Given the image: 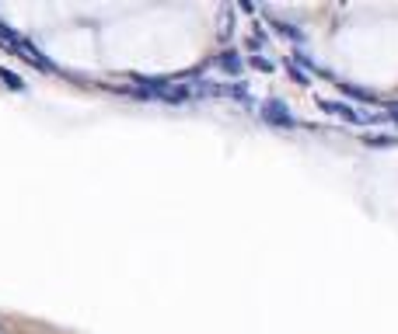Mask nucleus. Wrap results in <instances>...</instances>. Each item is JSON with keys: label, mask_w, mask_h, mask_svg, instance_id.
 <instances>
[{"label": "nucleus", "mask_w": 398, "mask_h": 334, "mask_svg": "<svg viewBox=\"0 0 398 334\" xmlns=\"http://www.w3.org/2000/svg\"><path fill=\"white\" fill-rule=\"evenodd\" d=\"M11 49H15V53H18L25 63H32V67H39V70H46V74H53V70H56V67H53V63L42 56V49H35V46H32V42H25L22 35L15 39V46H11Z\"/></svg>", "instance_id": "nucleus-1"}, {"label": "nucleus", "mask_w": 398, "mask_h": 334, "mask_svg": "<svg viewBox=\"0 0 398 334\" xmlns=\"http://www.w3.org/2000/svg\"><path fill=\"white\" fill-rule=\"evenodd\" d=\"M262 119H266L269 126H280V129H290V126H294V119H290V112H287L283 101H266V105H262Z\"/></svg>", "instance_id": "nucleus-2"}, {"label": "nucleus", "mask_w": 398, "mask_h": 334, "mask_svg": "<svg viewBox=\"0 0 398 334\" xmlns=\"http://www.w3.org/2000/svg\"><path fill=\"white\" fill-rule=\"evenodd\" d=\"M325 112H332V115H339V119H346V122H353V126H363L367 122V115H360L353 105H346V101H318Z\"/></svg>", "instance_id": "nucleus-3"}, {"label": "nucleus", "mask_w": 398, "mask_h": 334, "mask_svg": "<svg viewBox=\"0 0 398 334\" xmlns=\"http://www.w3.org/2000/svg\"><path fill=\"white\" fill-rule=\"evenodd\" d=\"M0 81H4L11 91H25V81L18 77V74H11V70H4V67H0Z\"/></svg>", "instance_id": "nucleus-4"}, {"label": "nucleus", "mask_w": 398, "mask_h": 334, "mask_svg": "<svg viewBox=\"0 0 398 334\" xmlns=\"http://www.w3.org/2000/svg\"><path fill=\"white\" fill-rule=\"evenodd\" d=\"M276 32H280V35H290V39H297V42L304 39V32H301L297 25H287V22H276Z\"/></svg>", "instance_id": "nucleus-5"}, {"label": "nucleus", "mask_w": 398, "mask_h": 334, "mask_svg": "<svg viewBox=\"0 0 398 334\" xmlns=\"http://www.w3.org/2000/svg\"><path fill=\"white\" fill-rule=\"evenodd\" d=\"M221 67H224V70H231V74H238V70H241L238 53H224V56H221Z\"/></svg>", "instance_id": "nucleus-6"}, {"label": "nucleus", "mask_w": 398, "mask_h": 334, "mask_svg": "<svg viewBox=\"0 0 398 334\" xmlns=\"http://www.w3.org/2000/svg\"><path fill=\"white\" fill-rule=\"evenodd\" d=\"M363 143H367V147H395L398 140H395V136H384V133H377V136H367Z\"/></svg>", "instance_id": "nucleus-7"}, {"label": "nucleus", "mask_w": 398, "mask_h": 334, "mask_svg": "<svg viewBox=\"0 0 398 334\" xmlns=\"http://www.w3.org/2000/svg\"><path fill=\"white\" fill-rule=\"evenodd\" d=\"M290 74H294V81H297L301 87H308V84H311V77H308L304 70H297V67H290Z\"/></svg>", "instance_id": "nucleus-8"}, {"label": "nucleus", "mask_w": 398, "mask_h": 334, "mask_svg": "<svg viewBox=\"0 0 398 334\" xmlns=\"http://www.w3.org/2000/svg\"><path fill=\"white\" fill-rule=\"evenodd\" d=\"M252 67H259V70H273V63H269V60H259V56H252Z\"/></svg>", "instance_id": "nucleus-9"}, {"label": "nucleus", "mask_w": 398, "mask_h": 334, "mask_svg": "<svg viewBox=\"0 0 398 334\" xmlns=\"http://www.w3.org/2000/svg\"><path fill=\"white\" fill-rule=\"evenodd\" d=\"M0 334H8V331H4V327H0Z\"/></svg>", "instance_id": "nucleus-10"}]
</instances>
